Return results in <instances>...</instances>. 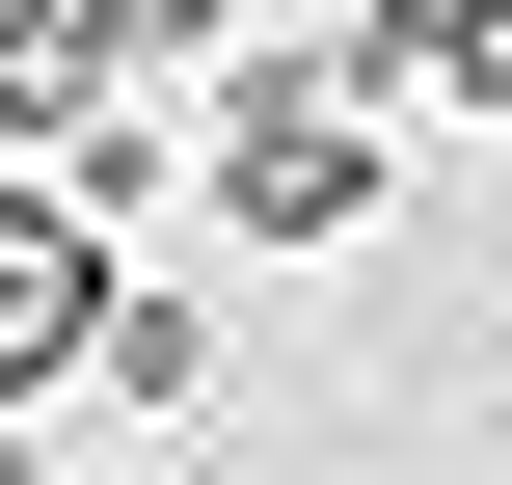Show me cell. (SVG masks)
Segmentation results:
<instances>
[{"instance_id":"obj_3","label":"cell","mask_w":512,"mask_h":485,"mask_svg":"<svg viewBox=\"0 0 512 485\" xmlns=\"http://www.w3.org/2000/svg\"><path fill=\"white\" fill-rule=\"evenodd\" d=\"M81 405H216V297L108 270V297H81Z\"/></svg>"},{"instance_id":"obj_5","label":"cell","mask_w":512,"mask_h":485,"mask_svg":"<svg viewBox=\"0 0 512 485\" xmlns=\"http://www.w3.org/2000/svg\"><path fill=\"white\" fill-rule=\"evenodd\" d=\"M81 27H108V81H216L243 54V0H81Z\"/></svg>"},{"instance_id":"obj_7","label":"cell","mask_w":512,"mask_h":485,"mask_svg":"<svg viewBox=\"0 0 512 485\" xmlns=\"http://www.w3.org/2000/svg\"><path fill=\"white\" fill-rule=\"evenodd\" d=\"M0 485H54V432H27V405H0Z\"/></svg>"},{"instance_id":"obj_6","label":"cell","mask_w":512,"mask_h":485,"mask_svg":"<svg viewBox=\"0 0 512 485\" xmlns=\"http://www.w3.org/2000/svg\"><path fill=\"white\" fill-rule=\"evenodd\" d=\"M432 135H512V0H432Z\"/></svg>"},{"instance_id":"obj_4","label":"cell","mask_w":512,"mask_h":485,"mask_svg":"<svg viewBox=\"0 0 512 485\" xmlns=\"http://www.w3.org/2000/svg\"><path fill=\"white\" fill-rule=\"evenodd\" d=\"M81 108H108V27L81 0H0V162H54Z\"/></svg>"},{"instance_id":"obj_1","label":"cell","mask_w":512,"mask_h":485,"mask_svg":"<svg viewBox=\"0 0 512 485\" xmlns=\"http://www.w3.org/2000/svg\"><path fill=\"white\" fill-rule=\"evenodd\" d=\"M378 162H405V135H378L324 54H270V27L216 54V135H189V189H216L243 243H378Z\"/></svg>"},{"instance_id":"obj_2","label":"cell","mask_w":512,"mask_h":485,"mask_svg":"<svg viewBox=\"0 0 512 485\" xmlns=\"http://www.w3.org/2000/svg\"><path fill=\"white\" fill-rule=\"evenodd\" d=\"M81 297H108V216H54V162H0V405H81Z\"/></svg>"}]
</instances>
